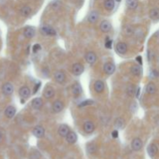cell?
Returning <instances> with one entry per match:
<instances>
[{"label":"cell","instance_id":"cell-1","mask_svg":"<svg viewBox=\"0 0 159 159\" xmlns=\"http://www.w3.org/2000/svg\"><path fill=\"white\" fill-rule=\"evenodd\" d=\"M44 133H45V130H44V128L42 126H37L33 130V134L37 138L43 137L44 136Z\"/></svg>","mask_w":159,"mask_h":159},{"label":"cell","instance_id":"cell-2","mask_svg":"<svg viewBox=\"0 0 159 159\" xmlns=\"http://www.w3.org/2000/svg\"><path fill=\"white\" fill-rule=\"evenodd\" d=\"M84 71V66L81 64V63H75L72 66V73L76 75L79 76L81 73H83Z\"/></svg>","mask_w":159,"mask_h":159},{"label":"cell","instance_id":"cell-3","mask_svg":"<svg viewBox=\"0 0 159 159\" xmlns=\"http://www.w3.org/2000/svg\"><path fill=\"white\" fill-rule=\"evenodd\" d=\"M63 109H64V103L61 100L54 101L52 105V110L55 113H58L61 112Z\"/></svg>","mask_w":159,"mask_h":159},{"label":"cell","instance_id":"cell-4","mask_svg":"<svg viewBox=\"0 0 159 159\" xmlns=\"http://www.w3.org/2000/svg\"><path fill=\"white\" fill-rule=\"evenodd\" d=\"M70 133L69 126L66 124H61L58 128V134L61 137H66L67 135Z\"/></svg>","mask_w":159,"mask_h":159},{"label":"cell","instance_id":"cell-5","mask_svg":"<svg viewBox=\"0 0 159 159\" xmlns=\"http://www.w3.org/2000/svg\"><path fill=\"white\" fill-rule=\"evenodd\" d=\"M142 146H143V142L142 140L137 137V138H134L133 140H132V143H131V147L133 148L134 151H140L141 148H142Z\"/></svg>","mask_w":159,"mask_h":159},{"label":"cell","instance_id":"cell-6","mask_svg":"<svg viewBox=\"0 0 159 159\" xmlns=\"http://www.w3.org/2000/svg\"><path fill=\"white\" fill-rule=\"evenodd\" d=\"M2 92L6 96H10L12 93L13 92V86L11 83L6 82L2 85Z\"/></svg>","mask_w":159,"mask_h":159},{"label":"cell","instance_id":"cell-7","mask_svg":"<svg viewBox=\"0 0 159 159\" xmlns=\"http://www.w3.org/2000/svg\"><path fill=\"white\" fill-rule=\"evenodd\" d=\"M54 79L57 83H60V84L63 83L66 79V76H65V74L64 73V71H57L54 73Z\"/></svg>","mask_w":159,"mask_h":159},{"label":"cell","instance_id":"cell-8","mask_svg":"<svg viewBox=\"0 0 159 159\" xmlns=\"http://www.w3.org/2000/svg\"><path fill=\"white\" fill-rule=\"evenodd\" d=\"M40 31L42 34H44V35H47V36H54L56 35V31L54 29H53L51 26H44L43 27H41Z\"/></svg>","mask_w":159,"mask_h":159},{"label":"cell","instance_id":"cell-9","mask_svg":"<svg viewBox=\"0 0 159 159\" xmlns=\"http://www.w3.org/2000/svg\"><path fill=\"white\" fill-rule=\"evenodd\" d=\"M115 69H116L115 65H114L113 63H111V62H107L103 66V70H104V71L107 75H112V74H113L114 71H115Z\"/></svg>","mask_w":159,"mask_h":159},{"label":"cell","instance_id":"cell-10","mask_svg":"<svg viewBox=\"0 0 159 159\" xmlns=\"http://www.w3.org/2000/svg\"><path fill=\"white\" fill-rule=\"evenodd\" d=\"M116 51L120 54H124L127 51V45L124 42H120L116 45Z\"/></svg>","mask_w":159,"mask_h":159},{"label":"cell","instance_id":"cell-11","mask_svg":"<svg viewBox=\"0 0 159 159\" xmlns=\"http://www.w3.org/2000/svg\"><path fill=\"white\" fill-rule=\"evenodd\" d=\"M96 59H97L96 54L94 52L89 51L85 54V60L89 65H93L96 61Z\"/></svg>","mask_w":159,"mask_h":159},{"label":"cell","instance_id":"cell-12","mask_svg":"<svg viewBox=\"0 0 159 159\" xmlns=\"http://www.w3.org/2000/svg\"><path fill=\"white\" fill-rule=\"evenodd\" d=\"M19 94L23 99H26L30 95V90L27 86H23L22 88H20V89L19 91Z\"/></svg>","mask_w":159,"mask_h":159},{"label":"cell","instance_id":"cell-13","mask_svg":"<svg viewBox=\"0 0 159 159\" xmlns=\"http://www.w3.org/2000/svg\"><path fill=\"white\" fill-rule=\"evenodd\" d=\"M31 105L35 110H40L43 106V100L40 98H35L32 100Z\"/></svg>","mask_w":159,"mask_h":159},{"label":"cell","instance_id":"cell-14","mask_svg":"<svg viewBox=\"0 0 159 159\" xmlns=\"http://www.w3.org/2000/svg\"><path fill=\"white\" fill-rule=\"evenodd\" d=\"M104 83L103 81H100V80H97L95 83H94V89L95 91L98 93H101L102 92H103L104 90Z\"/></svg>","mask_w":159,"mask_h":159},{"label":"cell","instance_id":"cell-15","mask_svg":"<svg viewBox=\"0 0 159 159\" xmlns=\"http://www.w3.org/2000/svg\"><path fill=\"white\" fill-rule=\"evenodd\" d=\"M100 30L104 33H108L111 30V24L107 20H103L100 24Z\"/></svg>","mask_w":159,"mask_h":159},{"label":"cell","instance_id":"cell-16","mask_svg":"<svg viewBox=\"0 0 159 159\" xmlns=\"http://www.w3.org/2000/svg\"><path fill=\"white\" fill-rule=\"evenodd\" d=\"M83 128H84V130L88 133V134H91L94 131V129H95V126L93 124V123L91 121H87L83 125Z\"/></svg>","mask_w":159,"mask_h":159},{"label":"cell","instance_id":"cell-17","mask_svg":"<svg viewBox=\"0 0 159 159\" xmlns=\"http://www.w3.org/2000/svg\"><path fill=\"white\" fill-rule=\"evenodd\" d=\"M148 153L151 157H154L158 153V147L155 144H151L148 147Z\"/></svg>","mask_w":159,"mask_h":159},{"label":"cell","instance_id":"cell-18","mask_svg":"<svg viewBox=\"0 0 159 159\" xmlns=\"http://www.w3.org/2000/svg\"><path fill=\"white\" fill-rule=\"evenodd\" d=\"M77 139H78V137H77V135L75 132L70 131V133L66 137V140L69 144H75L77 141Z\"/></svg>","mask_w":159,"mask_h":159},{"label":"cell","instance_id":"cell-19","mask_svg":"<svg viewBox=\"0 0 159 159\" xmlns=\"http://www.w3.org/2000/svg\"><path fill=\"white\" fill-rule=\"evenodd\" d=\"M16 114V109L14 106H8L6 110H5V115L8 117V118H12L14 116V115Z\"/></svg>","mask_w":159,"mask_h":159},{"label":"cell","instance_id":"cell-20","mask_svg":"<svg viewBox=\"0 0 159 159\" xmlns=\"http://www.w3.org/2000/svg\"><path fill=\"white\" fill-rule=\"evenodd\" d=\"M98 19H99V13L96 11L91 12L88 16V20L89 23H96L98 20Z\"/></svg>","mask_w":159,"mask_h":159},{"label":"cell","instance_id":"cell-21","mask_svg":"<svg viewBox=\"0 0 159 159\" xmlns=\"http://www.w3.org/2000/svg\"><path fill=\"white\" fill-rule=\"evenodd\" d=\"M145 90H146V92L148 94H150V95H153L156 92V86L154 83L152 82H150L148 83V85H146V88H145Z\"/></svg>","mask_w":159,"mask_h":159},{"label":"cell","instance_id":"cell-22","mask_svg":"<svg viewBox=\"0 0 159 159\" xmlns=\"http://www.w3.org/2000/svg\"><path fill=\"white\" fill-rule=\"evenodd\" d=\"M23 34L26 38H33L35 36V30L32 27H26L24 30Z\"/></svg>","mask_w":159,"mask_h":159},{"label":"cell","instance_id":"cell-23","mask_svg":"<svg viewBox=\"0 0 159 159\" xmlns=\"http://www.w3.org/2000/svg\"><path fill=\"white\" fill-rule=\"evenodd\" d=\"M44 96L46 99H51L54 96V90L51 87H47L44 91Z\"/></svg>","mask_w":159,"mask_h":159},{"label":"cell","instance_id":"cell-24","mask_svg":"<svg viewBox=\"0 0 159 159\" xmlns=\"http://www.w3.org/2000/svg\"><path fill=\"white\" fill-rule=\"evenodd\" d=\"M71 89H72V93H73L75 96H79V95H80V94L81 93V91H82V90H81V87L80 84H79V83L74 84V85H72Z\"/></svg>","mask_w":159,"mask_h":159},{"label":"cell","instance_id":"cell-25","mask_svg":"<svg viewBox=\"0 0 159 159\" xmlns=\"http://www.w3.org/2000/svg\"><path fill=\"white\" fill-rule=\"evenodd\" d=\"M150 17L154 20H157L159 19V9L158 8H155L152 9L150 11Z\"/></svg>","mask_w":159,"mask_h":159},{"label":"cell","instance_id":"cell-26","mask_svg":"<svg viewBox=\"0 0 159 159\" xmlns=\"http://www.w3.org/2000/svg\"><path fill=\"white\" fill-rule=\"evenodd\" d=\"M104 6L107 10H110V11L113 10L115 6L114 0H106L104 2Z\"/></svg>","mask_w":159,"mask_h":159},{"label":"cell","instance_id":"cell-27","mask_svg":"<svg viewBox=\"0 0 159 159\" xmlns=\"http://www.w3.org/2000/svg\"><path fill=\"white\" fill-rule=\"evenodd\" d=\"M126 5L129 9L134 10L135 8H137V6L138 5V1L137 0H126Z\"/></svg>","mask_w":159,"mask_h":159},{"label":"cell","instance_id":"cell-28","mask_svg":"<svg viewBox=\"0 0 159 159\" xmlns=\"http://www.w3.org/2000/svg\"><path fill=\"white\" fill-rule=\"evenodd\" d=\"M31 12V8L28 6H23V8L20 10V13L23 16H28Z\"/></svg>","mask_w":159,"mask_h":159},{"label":"cell","instance_id":"cell-29","mask_svg":"<svg viewBox=\"0 0 159 159\" xmlns=\"http://www.w3.org/2000/svg\"><path fill=\"white\" fill-rule=\"evenodd\" d=\"M131 73L135 76L140 75L141 73V68L140 67V65H133L131 68Z\"/></svg>","mask_w":159,"mask_h":159},{"label":"cell","instance_id":"cell-30","mask_svg":"<svg viewBox=\"0 0 159 159\" xmlns=\"http://www.w3.org/2000/svg\"><path fill=\"white\" fill-rule=\"evenodd\" d=\"M114 126H115V127L117 128V129H121V128L124 126V119H122V118H118V119H116V121H115Z\"/></svg>","mask_w":159,"mask_h":159},{"label":"cell","instance_id":"cell-31","mask_svg":"<svg viewBox=\"0 0 159 159\" xmlns=\"http://www.w3.org/2000/svg\"><path fill=\"white\" fill-rule=\"evenodd\" d=\"M136 92L135 88L134 86V85H129L126 88V93L128 96H133L134 95V93Z\"/></svg>","mask_w":159,"mask_h":159},{"label":"cell","instance_id":"cell-32","mask_svg":"<svg viewBox=\"0 0 159 159\" xmlns=\"http://www.w3.org/2000/svg\"><path fill=\"white\" fill-rule=\"evenodd\" d=\"M87 151H88V152L90 153V154L95 153L96 151V146L94 144H88V146H87Z\"/></svg>","mask_w":159,"mask_h":159},{"label":"cell","instance_id":"cell-33","mask_svg":"<svg viewBox=\"0 0 159 159\" xmlns=\"http://www.w3.org/2000/svg\"><path fill=\"white\" fill-rule=\"evenodd\" d=\"M93 103V101L92 100H87V101H85V102H82L80 104L79 107H82V106H89V105H91Z\"/></svg>","mask_w":159,"mask_h":159},{"label":"cell","instance_id":"cell-34","mask_svg":"<svg viewBox=\"0 0 159 159\" xmlns=\"http://www.w3.org/2000/svg\"><path fill=\"white\" fill-rule=\"evenodd\" d=\"M40 48H41V47H40V44H35V45L34 46V47H33V52H34V53L37 52L38 51L40 50Z\"/></svg>","mask_w":159,"mask_h":159},{"label":"cell","instance_id":"cell-35","mask_svg":"<svg viewBox=\"0 0 159 159\" xmlns=\"http://www.w3.org/2000/svg\"><path fill=\"white\" fill-rule=\"evenodd\" d=\"M112 44H113V41L112 40H108L106 42L105 44V47L107 48V49H110L112 47Z\"/></svg>","mask_w":159,"mask_h":159},{"label":"cell","instance_id":"cell-36","mask_svg":"<svg viewBox=\"0 0 159 159\" xmlns=\"http://www.w3.org/2000/svg\"><path fill=\"white\" fill-rule=\"evenodd\" d=\"M112 136H113V138L118 137V131H117V130H113V131L112 132Z\"/></svg>","mask_w":159,"mask_h":159},{"label":"cell","instance_id":"cell-37","mask_svg":"<svg viewBox=\"0 0 159 159\" xmlns=\"http://www.w3.org/2000/svg\"><path fill=\"white\" fill-rule=\"evenodd\" d=\"M40 83L39 82L37 85H35V87H34V93H36L37 92V90L39 89V88H40Z\"/></svg>","mask_w":159,"mask_h":159},{"label":"cell","instance_id":"cell-38","mask_svg":"<svg viewBox=\"0 0 159 159\" xmlns=\"http://www.w3.org/2000/svg\"><path fill=\"white\" fill-rule=\"evenodd\" d=\"M136 61H137V62L140 64V65H142V57L140 56H137L136 57Z\"/></svg>","mask_w":159,"mask_h":159},{"label":"cell","instance_id":"cell-39","mask_svg":"<svg viewBox=\"0 0 159 159\" xmlns=\"http://www.w3.org/2000/svg\"><path fill=\"white\" fill-rule=\"evenodd\" d=\"M139 94H140V87H138V88H137V89L136 90L137 97H138V96H139Z\"/></svg>","mask_w":159,"mask_h":159},{"label":"cell","instance_id":"cell-40","mask_svg":"<svg viewBox=\"0 0 159 159\" xmlns=\"http://www.w3.org/2000/svg\"><path fill=\"white\" fill-rule=\"evenodd\" d=\"M2 138V133H1V131H0V139Z\"/></svg>","mask_w":159,"mask_h":159},{"label":"cell","instance_id":"cell-41","mask_svg":"<svg viewBox=\"0 0 159 159\" xmlns=\"http://www.w3.org/2000/svg\"><path fill=\"white\" fill-rule=\"evenodd\" d=\"M116 1H117V2H120L121 0H116Z\"/></svg>","mask_w":159,"mask_h":159}]
</instances>
